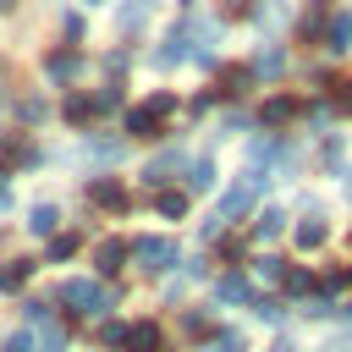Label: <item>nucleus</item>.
Wrapping results in <instances>:
<instances>
[{
	"label": "nucleus",
	"mask_w": 352,
	"mask_h": 352,
	"mask_svg": "<svg viewBox=\"0 0 352 352\" xmlns=\"http://www.w3.org/2000/svg\"><path fill=\"white\" fill-rule=\"evenodd\" d=\"M55 302H66V314H104V308L116 302V292H104L99 280L72 275V280H60V286H55Z\"/></svg>",
	"instance_id": "f257e3e1"
},
{
	"label": "nucleus",
	"mask_w": 352,
	"mask_h": 352,
	"mask_svg": "<svg viewBox=\"0 0 352 352\" xmlns=\"http://www.w3.org/2000/svg\"><path fill=\"white\" fill-rule=\"evenodd\" d=\"M132 258L143 275H165L176 264V242L170 236H132Z\"/></svg>",
	"instance_id": "f03ea898"
},
{
	"label": "nucleus",
	"mask_w": 352,
	"mask_h": 352,
	"mask_svg": "<svg viewBox=\"0 0 352 352\" xmlns=\"http://www.w3.org/2000/svg\"><path fill=\"white\" fill-rule=\"evenodd\" d=\"M88 204H94V209H116V214H121V209H126V187H121L116 176H94V182H88Z\"/></svg>",
	"instance_id": "7ed1b4c3"
},
{
	"label": "nucleus",
	"mask_w": 352,
	"mask_h": 352,
	"mask_svg": "<svg viewBox=\"0 0 352 352\" xmlns=\"http://www.w3.org/2000/svg\"><path fill=\"white\" fill-rule=\"evenodd\" d=\"M126 258H132V242H121V236H104V242L94 248V264H99V275H116Z\"/></svg>",
	"instance_id": "20e7f679"
},
{
	"label": "nucleus",
	"mask_w": 352,
	"mask_h": 352,
	"mask_svg": "<svg viewBox=\"0 0 352 352\" xmlns=\"http://www.w3.org/2000/svg\"><path fill=\"white\" fill-rule=\"evenodd\" d=\"M324 50H330V55H346V50H352V6H341V11L330 16V28H324Z\"/></svg>",
	"instance_id": "39448f33"
},
{
	"label": "nucleus",
	"mask_w": 352,
	"mask_h": 352,
	"mask_svg": "<svg viewBox=\"0 0 352 352\" xmlns=\"http://www.w3.org/2000/svg\"><path fill=\"white\" fill-rule=\"evenodd\" d=\"M33 270H38L33 258H6V264H0V292H6V297H11V292H22V286L33 280Z\"/></svg>",
	"instance_id": "423d86ee"
},
{
	"label": "nucleus",
	"mask_w": 352,
	"mask_h": 352,
	"mask_svg": "<svg viewBox=\"0 0 352 352\" xmlns=\"http://www.w3.org/2000/svg\"><path fill=\"white\" fill-rule=\"evenodd\" d=\"M44 72H50V82H72V77L82 72V55H77V50H55V55L44 60Z\"/></svg>",
	"instance_id": "0eeeda50"
},
{
	"label": "nucleus",
	"mask_w": 352,
	"mask_h": 352,
	"mask_svg": "<svg viewBox=\"0 0 352 352\" xmlns=\"http://www.w3.org/2000/svg\"><path fill=\"white\" fill-rule=\"evenodd\" d=\"M126 352H160V324H154V319H132Z\"/></svg>",
	"instance_id": "6e6552de"
},
{
	"label": "nucleus",
	"mask_w": 352,
	"mask_h": 352,
	"mask_svg": "<svg viewBox=\"0 0 352 352\" xmlns=\"http://www.w3.org/2000/svg\"><path fill=\"white\" fill-rule=\"evenodd\" d=\"M160 0H121V11H116V28L121 33H138L143 22H148V11H154Z\"/></svg>",
	"instance_id": "1a4fd4ad"
},
{
	"label": "nucleus",
	"mask_w": 352,
	"mask_h": 352,
	"mask_svg": "<svg viewBox=\"0 0 352 352\" xmlns=\"http://www.w3.org/2000/svg\"><path fill=\"white\" fill-rule=\"evenodd\" d=\"M126 132H132V138H154V132H160V110H154V104L126 110Z\"/></svg>",
	"instance_id": "9d476101"
},
{
	"label": "nucleus",
	"mask_w": 352,
	"mask_h": 352,
	"mask_svg": "<svg viewBox=\"0 0 352 352\" xmlns=\"http://www.w3.org/2000/svg\"><path fill=\"white\" fill-rule=\"evenodd\" d=\"M55 226H60V209L55 204H33L28 209V231L33 236H55Z\"/></svg>",
	"instance_id": "9b49d317"
},
{
	"label": "nucleus",
	"mask_w": 352,
	"mask_h": 352,
	"mask_svg": "<svg viewBox=\"0 0 352 352\" xmlns=\"http://www.w3.org/2000/svg\"><path fill=\"white\" fill-rule=\"evenodd\" d=\"M214 302H248V275H236V270L220 275L214 280Z\"/></svg>",
	"instance_id": "f8f14e48"
},
{
	"label": "nucleus",
	"mask_w": 352,
	"mask_h": 352,
	"mask_svg": "<svg viewBox=\"0 0 352 352\" xmlns=\"http://www.w3.org/2000/svg\"><path fill=\"white\" fill-rule=\"evenodd\" d=\"M214 187V160H192L187 165V192H209Z\"/></svg>",
	"instance_id": "ddd939ff"
},
{
	"label": "nucleus",
	"mask_w": 352,
	"mask_h": 352,
	"mask_svg": "<svg viewBox=\"0 0 352 352\" xmlns=\"http://www.w3.org/2000/svg\"><path fill=\"white\" fill-rule=\"evenodd\" d=\"M292 116H297V99H286V94H280V99H270V104H264V126H286V121H292Z\"/></svg>",
	"instance_id": "4468645a"
},
{
	"label": "nucleus",
	"mask_w": 352,
	"mask_h": 352,
	"mask_svg": "<svg viewBox=\"0 0 352 352\" xmlns=\"http://www.w3.org/2000/svg\"><path fill=\"white\" fill-rule=\"evenodd\" d=\"M324 236H330V231H324V220H302V226H297V248H302V253L324 248Z\"/></svg>",
	"instance_id": "2eb2a0df"
},
{
	"label": "nucleus",
	"mask_w": 352,
	"mask_h": 352,
	"mask_svg": "<svg viewBox=\"0 0 352 352\" xmlns=\"http://www.w3.org/2000/svg\"><path fill=\"white\" fill-rule=\"evenodd\" d=\"M77 248H82V236H77V231H60V236H50V264H66Z\"/></svg>",
	"instance_id": "dca6fc26"
},
{
	"label": "nucleus",
	"mask_w": 352,
	"mask_h": 352,
	"mask_svg": "<svg viewBox=\"0 0 352 352\" xmlns=\"http://www.w3.org/2000/svg\"><path fill=\"white\" fill-rule=\"evenodd\" d=\"M60 110H66V121H77V126L99 116V110H94V99H82V94H66V104H60Z\"/></svg>",
	"instance_id": "f3484780"
},
{
	"label": "nucleus",
	"mask_w": 352,
	"mask_h": 352,
	"mask_svg": "<svg viewBox=\"0 0 352 352\" xmlns=\"http://www.w3.org/2000/svg\"><path fill=\"white\" fill-rule=\"evenodd\" d=\"M280 226H286V214H280V209H264V214L253 220V236L270 242V236H280Z\"/></svg>",
	"instance_id": "a211bd4d"
},
{
	"label": "nucleus",
	"mask_w": 352,
	"mask_h": 352,
	"mask_svg": "<svg viewBox=\"0 0 352 352\" xmlns=\"http://www.w3.org/2000/svg\"><path fill=\"white\" fill-rule=\"evenodd\" d=\"M154 60H160V66H176V60H187V33H170V38H165V50H160Z\"/></svg>",
	"instance_id": "6ab92c4d"
},
{
	"label": "nucleus",
	"mask_w": 352,
	"mask_h": 352,
	"mask_svg": "<svg viewBox=\"0 0 352 352\" xmlns=\"http://www.w3.org/2000/svg\"><path fill=\"white\" fill-rule=\"evenodd\" d=\"M154 209H160L165 220H182V214H187V192H160V198H154Z\"/></svg>",
	"instance_id": "aec40b11"
},
{
	"label": "nucleus",
	"mask_w": 352,
	"mask_h": 352,
	"mask_svg": "<svg viewBox=\"0 0 352 352\" xmlns=\"http://www.w3.org/2000/svg\"><path fill=\"white\" fill-rule=\"evenodd\" d=\"M176 160H182V154H160V160H154V165L143 170V182H148V187H160V182H165V176L176 170Z\"/></svg>",
	"instance_id": "412c9836"
},
{
	"label": "nucleus",
	"mask_w": 352,
	"mask_h": 352,
	"mask_svg": "<svg viewBox=\"0 0 352 352\" xmlns=\"http://www.w3.org/2000/svg\"><path fill=\"white\" fill-rule=\"evenodd\" d=\"M126 330H132V324H121V319L99 324V346H126Z\"/></svg>",
	"instance_id": "4be33fe9"
},
{
	"label": "nucleus",
	"mask_w": 352,
	"mask_h": 352,
	"mask_svg": "<svg viewBox=\"0 0 352 352\" xmlns=\"http://www.w3.org/2000/svg\"><path fill=\"white\" fill-rule=\"evenodd\" d=\"M38 352H66V324H44V336H38Z\"/></svg>",
	"instance_id": "5701e85b"
},
{
	"label": "nucleus",
	"mask_w": 352,
	"mask_h": 352,
	"mask_svg": "<svg viewBox=\"0 0 352 352\" xmlns=\"http://www.w3.org/2000/svg\"><path fill=\"white\" fill-rule=\"evenodd\" d=\"M297 28H302V38H314V33H319V28H324V6H319V0H314V6H308V11H302V22H297Z\"/></svg>",
	"instance_id": "b1692460"
},
{
	"label": "nucleus",
	"mask_w": 352,
	"mask_h": 352,
	"mask_svg": "<svg viewBox=\"0 0 352 352\" xmlns=\"http://www.w3.org/2000/svg\"><path fill=\"white\" fill-rule=\"evenodd\" d=\"M253 275H258V280H286V264H280V258H270V253H264V258H258V264H253Z\"/></svg>",
	"instance_id": "393cba45"
},
{
	"label": "nucleus",
	"mask_w": 352,
	"mask_h": 352,
	"mask_svg": "<svg viewBox=\"0 0 352 352\" xmlns=\"http://www.w3.org/2000/svg\"><path fill=\"white\" fill-rule=\"evenodd\" d=\"M6 352H38V336L33 330H11L6 336Z\"/></svg>",
	"instance_id": "a878e982"
},
{
	"label": "nucleus",
	"mask_w": 352,
	"mask_h": 352,
	"mask_svg": "<svg viewBox=\"0 0 352 352\" xmlns=\"http://www.w3.org/2000/svg\"><path fill=\"white\" fill-rule=\"evenodd\" d=\"M253 314H258L264 324H280V302H275V297H253Z\"/></svg>",
	"instance_id": "bb28decb"
},
{
	"label": "nucleus",
	"mask_w": 352,
	"mask_h": 352,
	"mask_svg": "<svg viewBox=\"0 0 352 352\" xmlns=\"http://www.w3.org/2000/svg\"><path fill=\"white\" fill-rule=\"evenodd\" d=\"M253 72H264V77H275V72H280V50H258V60H253Z\"/></svg>",
	"instance_id": "cd10ccee"
},
{
	"label": "nucleus",
	"mask_w": 352,
	"mask_h": 352,
	"mask_svg": "<svg viewBox=\"0 0 352 352\" xmlns=\"http://www.w3.org/2000/svg\"><path fill=\"white\" fill-rule=\"evenodd\" d=\"M16 116H22L28 126H38V121H44V99H22V104H16Z\"/></svg>",
	"instance_id": "c85d7f7f"
},
{
	"label": "nucleus",
	"mask_w": 352,
	"mask_h": 352,
	"mask_svg": "<svg viewBox=\"0 0 352 352\" xmlns=\"http://www.w3.org/2000/svg\"><path fill=\"white\" fill-rule=\"evenodd\" d=\"M22 314H28L33 324H50V302H44V297H28V302H22Z\"/></svg>",
	"instance_id": "c756f323"
},
{
	"label": "nucleus",
	"mask_w": 352,
	"mask_h": 352,
	"mask_svg": "<svg viewBox=\"0 0 352 352\" xmlns=\"http://www.w3.org/2000/svg\"><path fill=\"white\" fill-rule=\"evenodd\" d=\"M214 352H248V341H242L236 330H220V336H214Z\"/></svg>",
	"instance_id": "7c9ffc66"
},
{
	"label": "nucleus",
	"mask_w": 352,
	"mask_h": 352,
	"mask_svg": "<svg viewBox=\"0 0 352 352\" xmlns=\"http://www.w3.org/2000/svg\"><path fill=\"white\" fill-rule=\"evenodd\" d=\"M308 286H314V275H308V270H286V292H297V297H302Z\"/></svg>",
	"instance_id": "2f4dec72"
},
{
	"label": "nucleus",
	"mask_w": 352,
	"mask_h": 352,
	"mask_svg": "<svg viewBox=\"0 0 352 352\" xmlns=\"http://www.w3.org/2000/svg\"><path fill=\"white\" fill-rule=\"evenodd\" d=\"M116 104H121V88H99L94 94V110H116Z\"/></svg>",
	"instance_id": "473e14b6"
},
{
	"label": "nucleus",
	"mask_w": 352,
	"mask_h": 352,
	"mask_svg": "<svg viewBox=\"0 0 352 352\" xmlns=\"http://www.w3.org/2000/svg\"><path fill=\"white\" fill-rule=\"evenodd\" d=\"M253 82V72H226V94H242Z\"/></svg>",
	"instance_id": "72a5a7b5"
},
{
	"label": "nucleus",
	"mask_w": 352,
	"mask_h": 352,
	"mask_svg": "<svg viewBox=\"0 0 352 352\" xmlns=\"http://www.w3.org/2000/svg\"><path fill=\"white\" fill-rule=\"evenodd\" d=\"M148 104H154V110H160V116H170V110H176V94H154V99H148Z\"/></svg>",
	"instance_id": "f704fd0d"
},
{
	"label": "nucleus",
	"mask_w": 352,
	"mask_h": 352,
	"mask_svg": "<svg viewBox=\"0 0 352 352\" xmlns=\"http://www.w3.org/2000/svg\"><path fill=\"white\" fill-rule=\"evenodd\" d=\"M0 209H11V187L6 182H0Z\"/></svg>",
	"instance_id": "c9c22d12"
},
{
	"label": "nucleus",
	"mask_w": 352,
	"mask_h": 352,
	"mask_svg": "<svg viewBox=\"0 0 352 352\" xmlns=\"http://www.w3.org/2000/svg\"><path fill=\"white\" fill-rule=\"evenodd\" d=\"M275 352H292V346H275Z\"/></svg>",
	"instance_id": "e433bc0d"
},
{
	"label": "nucleus",
	"mask_w": 352,
	"mask_h": 352,
	"mask_svg": "<svg viewBox=\"0 0 352 352\" xmlns=\"http://www.w3.org/2000/svg\"><path fill=\"white\" fill-rule=\"evenodd\" d=\"M88 6H99V0H88Z\"/></svg>",
	"instance_id": "4c0bfd02"
}]
</instances>
